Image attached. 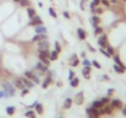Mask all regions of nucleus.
Segmentation results:
<instances>
[{
  "label": "nucleus",
  "mask_w": 126,
  "mask_h": 118,
  "mask_svg": "<svg viewBox=\"0 0 126 118\" xmlns=\"http://www.w3.org/2000/svg\"><path fill=\"white\" fill-rule=\"evenodd\" d=\"M82 57H83V58H85V57H87V54H85V52H82Z\"/></svg>",
  "instance_id": "nucleus-54"
},
{
  "label": "nucleus",
  "mask_w": 126,
  "mask_h": 118,
  "mask_svg": "<svg viewBox=\"0 0 126 118\" xmlns=\"http://www.w3.org/2000/svg\"><path fill=\"white\" fill-rule=\"evenodd\" d=\"M54 50L59 54L61 53V50H62V47H61V44H59V42H56L54 43Z\"/></svg>",
  "instance_id": "nucleus-33"
},
{
  "label": "nucleus",
  "mask_w": 126,
  "mask_h": 118,
  "mask_svg": "<svg viewBox=\"0 0 126 118\" xmlns=\"http://www.w3.org/2000/svg\"><path fill=\"white\" fill-rule=\"evenodd\" d=\"M74 76H76L74 71H73V70H71V71H69V76H68V79H69V80H72V79H73Z\"/></svg>",
  "instance_id": "nucleus-44"
},
{
  "label": "nucleus",
  "mask_w": 126,
  "mask_h": 118,
  "mask_svg": "<svg viewBox=\"0 0 126 118\" xmlns=\"http://www.w3.org/2000/svg\"><path fill=\"white\" fill-rule=\"evenodd\" d=\"M37 48H38V50H40V49H48V48H49V43L47 42V39L41 41V42H38Z\"/></svg>",
  "instance_id": "nucleus-13"
},
{
  "label": "nucleus",
  "mask_w": 126,
  "mask_h": 118,
  "mask_svg": "<svg viewBox=\"0 0 126 118\" xmlns=\"http://www.w3.org/2000/svg\"><path fill=\"white\" fill-rule=\"evenodd\" d=\"M93 3H94V4H95V5L98 6V5L100 4V0H93Z\"/></svg>",
  "instance_id": "nucleus-49"
},
{
  "label": "nucleus",
  "mask_w": 126,
  "mask_h": 118,
  "mask_svg": "<svg viewBox=\"0 0 126 118\" xmlns=\"http://www.w3.org/2000/svg\"><path fill=\"white\" fill-rule=\"evenodd\" d=\"M95 8H96V5H95L93 1H92V3H90V10H92V12L94 11V9H95Z\"/></svg>",
  "instance_id": "nucleus-46"
},
{
  "label": "nucleus",
  "mask_w": 126,
  "mask_h": 118,
  "mask_svg": "<svg viewBox=\"0 0 126 118\" xmlns=\"http://www.w3.org/2000/svg\"><path fill=\"white\" fill-rule=\"evenodd\" d=\"M99 112H100V114H109V113L112 112V107H111V106H106V105H104V106L99 109Z\"/></svg>",
  "instance_id": "nucleus-10"
},
{
  "label": "nucleus",
  "mask_w": 126,
  "mask_h": 118,
  "mask_svg": "<svg viewBox=\"0 0 126 118\" xmlns=\"http://www.w3.org/2000/svg\"><path fill=\"white\" fill-rule=\"evenodd\" d=\"M82 63H83V65H84V67H90V65H92V62H90V60H88L87 58H84V59H83V62H82Z\"/></svg>",
  "instance_id": "nucleus-38"
},
{
  "label": "nucleus",
  "mask_w": 126,
  "mask_h": 118,
  "mask_svg": "<svg viewBox=\"0 0 126 118\" xmlns=\"http://www.w3.org/2000/svg\"><path fill=\"white\" fill-rule=\"evenodd\" d=\"M114 62H115L116 65H119V67H121V68L125 69V65L122 64V62H121V59L119 58V55H114Z\"/></svg>",
  "instance_id": "nucleus-19"
},
{
  "label": "nucleus",
  "mask_w": 126,
  "mask_h": 118,
  "mask_svg": "<svg viewBox=\"0 0 126 118\" xmlns=\"http://www.w3.org/2000/svg\"><path fill=\"white\" fill-rule=\"evenodd\" d=\"M14 86H15V87H17V89H21V90H22V89H25V85H24V83L20 80V78L14 80Z\"/></svg>",
  "instance_id": "nucleus-16"
},
{
  "label": "nucleus",
  "mask_w": 126,
  "mask_h": 118,
  "mask_svg": "<svg viewBox=\"0 0 126 118\" xmlns=\"http://www.w3.org/2000/svg\"><path fill=\"white\" fill-rule=\"evenodd\" d=\"M103 27H100V26H96V27H94V35L96 36V35H101L103 33Z\"/></svg>",
  "instance_id": "nucleus-30"
},
{
  "label": "nucleus",
  "mask_w": 126,
  "mask_h": 118,
  "mask_svg": "<svg viewBox=\"0 0 126 118\" xmlns=\"http://www.w3.org/2000/svg\"><path fill=\"white\" fill-rule=\"evenodd\" d=\"M100 52H101V54H103V55H105L106 58H110V57H111V55L109 54V52H108L105 48H100Z\"/></svg>",
  "instance_id": "nucleus-36"
},
{
  "label": "nucleus",
  "mask_w": 126,
  "mask_h": 118,
  "mask_svg": "<svg viewBox=\"0 0 126 118\" xmlns=\"http://www.w3.org/2000/svg\"><path fill=\"white\" fill-rule=\"evenodd\" d=\"M100 3L104 5V6H106V8H109L111 4H110V1H109V0H100Z\"/></svg>",
  "instance_id": "nucleus-41"
},
{
  "label": "nucleus",
  "mask_w": 126,
  "mask_h": 118,
  "mask_svg": "<svg viewBox=\"0 0 126 118\" xmlns=\"http://www.w3.org/2000/svg\"><path fill=\"white\" fill-rule=\"evenodd\" d=\"M112 92H114V89H109L108 90V95H111Z\"/></svg>",
  "instance_id": "nucleus-51"
},
{
  "label": "nucleus",
  "mask_w": 126,
  "mask_h": 118,
  "mask_svg": "<svg viewBox=\"0 0 126 118\" xmlns=\"http://www.w3.org/2000/svg\"><path fill=\"white\" fill-rule=\"evenodd\" d=\"M49 53H51L49 49H40V50H38V54H40V55L47 57V58H49Z\"/></svg>",
  "instance_id": "nucleus-20"
},
{
  "label": "nucleus",
  "mask_w": 126,
  "mask_h": 118,
  "mask_svg": "<svg viewBox=\"0 0 126 118\" xmlns=\"http://www.w3.org/2000/svg\"><path fill=\"white\" fill-rule=\"evenodd\" d=\"M45 39H47V35L46 33H43V35H35L32 37L31 42L36 43V42H41V41H45Z\"/></svg>",
  "instance_id": "nucleus-6"
},
{
  "label": "nucleus",
  "mask_w": 126,
  "mask_h": 118,
  "mask_svg": "<svg viewBox=\"0 0 126 118\" xmlns=\"http://www.w3.org/2000/svg\"><path fill=\"white\" fill-rule=\"evenodd\" d=\"M51 84H52V78H51V76H47V78L45 79V81L42 83V87H43V89H47Z\"/></svg>",
  "instance_id": "nucleus-18"
},
{
  "label": "nucleus",
  "mask_w": 126,
  "mask_h": 118,
  "mask_svg": "<svg viewBox=\"0 0 126 118\" xmlns=\"http://www.w3.org/2000/svg\"><path fill=\"white\" fill-rule=\"evenodd\" d=\"M27 94H29V89H27V87L22 89V91H21V95H22V96H25V95H27Z\"/></svg>",
  "instance_id": "nucleus-45"
},
{
  "label": "nucleus",
  "mask_w": 126,
  "mask_h": 118,
  "mask_svg": "<svg viewBox=\"0 0 126 118\" xmlns=\"http://www.w3.org/2000/svg\"><path fill=\"white\" fill-rule=\"evenodd\" d=\"M14 3H20V0H13Z\"/></svg>",
  "instance_id": "nucleus-55"
},
{
  "label": "nucleus",
  "mask_w": 126,
  "mask_h": 118,
  "mask_svg": "<svg viewBox=\"0 0 126 118\" xmlns=\"http://www.w3.org/2000/svg\"><path fill=\"white\" fill-rule=\"evenodd\" d=\"M48 12H49V15H51L53 19H57V14H56V11H54L53 8H49V9H48Z\"/></svg>",
  "instance_id": "nucleus-34"
},
{
  "label": "nucleus",
  "mask_w": 126,
  "mask_h": 118,
  "mask_svg": "<svg viewBox=\"0 0 126 118\" xmlns=\"http://www.w3.org/2000/svg\"><path fill=\"white\" fill-rule=\"evenodd\" d=\"M124 1H126V0H124Z\"/></svg>",
  "instance_id": "nucleus-56"
},
{
  "label": "nucleus",
  "mask_w": 126,
  "mask_h": 118,
  "mask_svg": "<svg viewBox=\"0 0 126 118\" xmlns=\"http://www.w3.org/2000/svg\"><path fill=\"white\" fill-rule=\"evenodd\" d=\"M88 48H89V49H90V52H93V53H94V52H96V50H95V49H94V48L90 46V44H88Z\"/></svg>",
  "instance_id": "nucleus-48"
},
{
  "label": "nucleus",
  "mask_w": 126,
  "mask_h": 118,
  "mask_svg": "<svg viewBox=\"0 0 126 118\" xmlns=\"http://www.w3.org/2000/svg\"><path fill=\"white\" fill-rule=\"evenodd\" d=\"M38 59H40V60H41L45 65H47V67L49 65V58H47V57H42V55L38 54Z\"/></svg>",
  "instance_id": "nucleus-21"
},
{
  "label": "nucleus",
  "mask_w": 126,
  "mask_h": 118,
  "mask_svg": "<svg viewBox=\"0 0 126 118\" xmlns=\"http://www.w3.org/2000/svg\"><path fill=\"white\" fill-rule=\"evenodd\" d=\"M74 58H78L77 54H72V55H71V60H72V59H74Z\"/></svg>",
  "instance_id": "nucleus-52"
},
{
  "label": "nucleus",
  "mask_w": 126,
  "mask_h": 118,
  "mask_svg": "<svg viewBox=\"0 0 126 118\" xmlns=\"http://www.w3.org/2000/svg\"><path fill=\"white\" fill-rule=\"evenodd\" d=\"M79 63H80V62H79V59H78V58H74V59H72V60H71V63H69V65L74 68V67H77V65H78Z\"/></svg>",
  "instance_id": "nucleus-29"
},
{
  "label": "nucleus",
  "mask_w": 126,
  "mask_h": 118,
  "mask_svg": "<svg viewBox=\"0 0 126 118\" xmlns=\"http://www.w3.org/2000/svg\"><path fill=\"white\" fill-rule=\"evenodd\" d=\"M98 43H99L100 48H106L109 46V43H108V36L105 33H101L99 36V38H98Z\"/></svg>",
  "instance_id": "nucleus-3"
},
{
  "label": "nucleus",
  "mask_w": 126,
  "mask_h": 118,
  "mask_svg": "<svg viewBox=\"0 0 126 118\" xmlns=\"http://www.w3.org/2000/svg\"><path fill=\"white\" fill-rule=\"evenodd\" d=\"M30 4H31V1H30V0H20V5H21V6H24V8L29 6Z\"/></svg>",
  "instance_id": "nucleus-32"
},
{
  "label": "nucleus",
  "mask_w": 126,
  "mask_h": 118,
  "mask_svg": "<svg viewBox=\"0 0 126 118\" xmlns=\"http://www.w3.org/2000/svg\"><path fill=\"white\" fill-rule=\"evenodd\" d=\"M1 86H3V90L6 92L8 97L15 95V86H14L11 83H9V81H3V83H1Z\"/></svg>",
  "instance_id": "nucleus-1"
},
{
  "label": "nucleus",
  "mask_w": 126,
  "mask_h": 118,
  "mask_svg": "<svg viewBox=\"0 0 126 118\" xmlns=\"http://www.w3.org/2000/svg\"><path fill=\"white\" fill-rule=\"evenodd\" d=\"M100 102H101L103 105H108V103L110 102V98H109V97H103V98L100 100Z\"/></svg>",
  "instance_id": "nucleus-40"
},
{
  "label": "nucleus",
  "mask_w": 126,
  "mask_h": 118,
  "mask_svg": "<svg viewBox=\"0 0 126 118\" xmlns=\"http://www.w3.org/2000/svg\"><path fill=\"white\" fill-rule=\"evenodd\" d=\"M93 14H98V15H101V14H103V9H101V8H98V6H96V8L94 9Z\"/></svg>",
  "instance_id": "nucleus-39"
},
{
  "label": "nucleus",
  "mask_w": 126,
  "mask_h": 118,
  "mask_svg": "<svg viewBox=\"0 0 126 118\" xmlns=\"http://www.w3.org/2000/svg\"><path fill=\"white\" fill-rule=\"evenodd\" d=\"M103 79H104V80H106V81H108V80H110V78H109L108 75H103Z\"/></svg>",
  "instance_id": "nucleus-50"
},
{
  "label": "nucleus",
  "mask_w": 126,
  "mask_h": 118,
  "mask_svg": "<svg viewBox=\"0 0 126 118\" xmlns=\"http://www.w3.org/2000/svg\"><path fill=\"white\" fill-rule=\"evenodd\" d=\"M74 102H76L77 105H83V102H84V94H83V92H78V94L76 95Z\"/></svg>",
  "instance_id": "nucleus-12"
},
{
  "label": "nucleus",
  "mask_w": 126,
  "mask_h": 118,
  "mask_svg": "<svg viewBox=\"0 0 126 118\" xmlns=\"http://www.w3.org/2000/svg\"><path fill=\"white\" fill-rule=\"evenodd\" d=\"M89 118H92V117H89Z\"/></svg>",
  "instance_id": "nucleus-57"
},
{
  "label": "nucleus",
  "mask_w": 126,
  "mask_h": 118,
  "mask_svg": "<svg viewBox=\"0 0 126 118\" xmlns=\"http://www.w3.org/2000/svg\"><path fill=\"white\" fill-rule=\"evenodd\" d=\"M25 78H27V79H30L33 84H40V78L33 73V71H25Z\"/></svg>",
  "instance_id": "nucleus-2"
},
{
  "label": "nucleus",
  "mask_w": 126,
  "mask_h": 118,
  "mask_svg": "<svg viewBox=\"0 0 126 118\" xmlns=\"http://www.w3.org/2000/svg\"><path fill=\"white\" fill-rule=\"evenodd\" d=\"M90 71H92L90 67H84L83 70H82V74H83V76H84L85 79H89V78H90Z\"/></svg>",
  "instance_id": "nucleus-15"
},
{
  "label": "nucleus",
  "mask_w": 126,
  "mask_h": 118,
  "mask_svg": "<svg viewBox=\"0 0 126 118\" xmlns=\"http://www.w3.org/2000/svg\"><path fill=\"white\" fill-rule=\"evenodd\" d=\"M77 35H78L79 39H82V41H84V39L87 38V32H85L83 28H78V30H77Z\"/></svg>",
  "instance_id": "nucleus-14"
},
{
  "label": "nucleus",
  "mask_w": 126,
  "mask_h": 118,
  "mask_svg": "<svg viewBox=\"0 0 126 118\" xmlns=\"http://www.w3.org/2000/svg\"><path fill=\"white\" fill-rule=\"evenodd\" d=\"M57 58H58V53L56 50H51V53H49V60H57Z\"/></svg>",
  "instance_id": "nucleus-24"
},
{
  "label": "nucleus",
  "mask_w": 126,
  "mask_h": 118,
  "mask_svg": "<svg viewBox=\"0 0 126 118\" xmlns=\"http://www.w3.org/2000/svg\"><path fill=\"white\" fill-rule=\"evenodd\" d=\"M78 85H79V79L74 76V78L71 80V86H72V87H77Z\"/></svg>",
  "instance_id": "nucleus-25"
},
{
  "label": "nucleus",
  "mask_w": 126,
  "mask_h": 118,
  "mask_svg": "<svg viewBox=\"0 0 126 118\" xmlns=\"http://www.w3.org/2000/svg\"><path fill=\"white\" fill-rule=\"evenodd\" d=\"M105 49L109 52V54H110V55H114V54H115V49H114V47H111V46H108Z\"/></svg>",
  "instance_id": "nucleus-35"
},
{
  "label": "nucleus",
  "mask_w": 126,
  "mask_h": 118,
  "mask_svg": "<svg viewBox=\"0 0 126 118\" xmlns=\"http://www.w3.org/2000/svg\"><path fill=\"white\" fill-rule=\"evenodd\" d=\"M27 16L30 19H32L33 16H36V10L32 9V8H27Z\"/></svg>",
  "instance_id": "nucleus-23"
},
{
  "label": "nucleus",
  "mask_w": 126,
  "mask_h": 118,
  "mask_svg": "<svg viewBox=\"0 0 126 118\" xmlns=\"http://www.w3.org/2000/svg\"><path fill=\"white\" fill-rule=\"evenodd\" d=\"M36 70L42 71V73H46V71H48V67L45 65L42 62H37V64H36Z\"/></svg>",
  "instance_id": "nucleus-8"
},
{
  "label": "nucleus",
  "mask_w": 126,
  "mask_h": 118,
  "mask_svg": "<svg viewBox=\"0 0 126 118\" xmlns=\"http://www.w3.org/2000/svg\"><path fill=\"white\" fill-rule=\"evenodd\" d=\"M20 80L24 83L25 87H27V89H32V87H33V85H35L30 79H27V78H25V76H24V78H20Z\"/></svg>",
  "instance_id": "nucleus-9"
},
{
  "label": "nucleus",
  "mask_w": 126,
  "mask_h": 118,
  "mask_svg": "<svg viewBox=\"0 0 126 118\" xmlns=\"http://www.w3.org/2000/svg\"><path fill=\"white\" fill-rule=\"evenodd\" d=\"M72 98H67L66 101H64V103H63V108L64 109H68V108H71V106H72Z\"/></svg>",
  "instance_id": "nucleus-22"
},
{
  "label": "nucleus",
  "mask_w": 126,
  "mask_h": 118,
  "mask_svg": "<svg viewBox=\"0 0 126 118\" xmlns=\"http://www.w3.org/2000/svg\"><path fill=\"white\" fill-rule=\"evenodd\" d=\"M87 113H88V114H89V117H92V118H98V117H99V114H100L99 109H98V108H94V107L87 108Z\"/></svg>",
  "instance_id": "nucleus-4"
},
{
  "label": "nucleus",
  "mask_w": 126,
  "mask_h": 118,
  "mask_svg": "<svg viewBox=\"0 0 126 118\" xmlns=\"http://www.w3.org/2000/svg\"><path fill=\"white\" fill-rule=\"evenodd\" d=\"M103 106H104V105H103V103H101L100 101H94V102H93V106H92V107H94V108H98V109H100V108H101Z\"/></svg>",
  "instance_id": "nucleus-31"
},
{
  "label": "nucleus",
  "mask_w": 126,
  "mask_h": 118,
  "mask_svg": "<svg viewBox=\"0 0 126 118\" xmlns=\"http://www.w3.org/2000/svg\"><path fill=\"white\" fill-rule=\"evenodd\" d=\"M114 70H115L117 74H124V73H125V69L121 68V67H119V65H116V64L114 65Z\"/></svg>",
  "instance_id": "nucleus-26"
},
{
  "label": "nucleus",
  "mask_w": 126,
  "mask_h": 118,
  "mask_svg": "<svg viewBox=\"0 0 126 118\" xmlns=\"http://www.w3.org/2000/svg\"><path fill=\"white\" fill-rule=\"evenodd\" d=\"M99 24H100V17L96 16V15H93L92 16V25H93V27H96Z\"/></svg>",
  "instance_id": "nucleus-17"
},
{
  "label": "nucleus",
  "mask_w": 126,
  "mask_h": 118,
  "mask_svg": "<svg viewBox=\"0 0 126 118\" xmlns=\"http://www.w3.org/2000/svg\"><path fill=\"white\" fill-rule=\"evenodd\" d=\"M30 26H40V25H43V21H42V19L40 17V16H33L32 19H31V21H30V24H29Z\"/></svg>",
  "instance_id": "nucleus-5"
},
{
  "label": "nucleus",
  "mask_w": 126,
  "mask_h": 118,
  "mask_svg": "<svg viewBox=\"0 0 126 118\" xmlns=\"http://www.w3.org/2000/svg\"><path fill=\"white\" fill-rule=\"evenodd\" d=\"M26 117H30V118H36V116H35V112L33 111H26Z\"/></svg>",
  "instance_id": "nucleus-37"
},
{
  "label": "nucleus",
  "mask_w": 126,
  "mask_h": 118,
  "mask_svg": "<svg viewBox=\"0 0 126 118\" xmlns=\"http://www.w3.org/2000/svg\"><path fill=\"white\" fill-rule=\"evenodd\" d=\"M85 3H88V0H80V9L85 10Z\"/></svg>",
  "instance_id": "nucleus-42"
},
{
  "label": "nucleus",
  "mask_w": 126,
  "mask_h": 118,
  "mask_svg": "<svg viewBox=\"0 0 126 118\" xmlns=\"http://www.w3.org/2000/svg\"><path fill=\"white\" fill-rule=\"evenodd\" d=\"M92 64H93L95 68H98V69H100V68H101V65H100V64H99L96 60H93V62H92Z\"/></svg>",
  "instance_id": "nucleus-43"
},
{
  "label": "nucleus",
  "mask_w": 126,
  "mask_h": 118,
  "mask_svg": "<svg viewBox=\"0 0 126 118\" xmlns=\"http://www.w3.org/2000/svg\"><path fill=\"white\" fill-rule=\"evenodd\" d=\"M35 107H36V111H37L38 114H42V113H43V106H42L41 103H36Z\"/></svg>",
  "instance_id": "nucleus-27"
},
{
  "label": "nucleus",
  "mask_w": 126,
  "mask_h": 118,
  "mask_svg": "<svg viewBox=\"0 0 126 118\" xmlns=\"http://www.w3.org/2000/svg\"><path fill=\"white\" fill-rule=\"evenodd\" d=\"M63 16H64V17H67V19H69V17H71V15H69L67 11H64V12H63Z\"/></svg>",
  "instance_id": "nucleus-47"
},
{
  "label": "nucleus",
  "mask_w": 126,
  "mask_h": 118,
  "mask_svg": "<svg viewBox=\"0 0 126 118\" xmlns=\"http://www.w3.org/2000/svg\"><path fill=\"white\" fill-rule=\"evenodd\" d=\"M122 113L126 116V107H124V108H122Z\"/></svg>",
  "instance_id": "nucleus-53"
},
{
  "label": "nucleus",
  "mask_w": 126,
  "mask_h": 118,
  "mask_svg": "<svg viewBox=\"0 0 126 118\" xmlns=\"http://www.w3.org/2000/svg\"><path fill=\"white\" fill-rule=\"evenodd\" d=\"M6 113H8L9 116H13V114L15 113V107H14V106H9V107H6Z\"/></svg>",
  "instance_id": "nucleus-28"
},
{
  "label": "nucleus",
  "mask_w": 126,
  "mask_h": 118,
  "mask_svg": "<svg viewBox=\"0 0 126 118\" xmlns=\"http://www.w3.org/2000/svg\"><path fill=\"white\" fill-rule=\"evenodd\" d=\"M110 106L112 107V109L114 108H122V102L117 98H114V100L110 101Z\"/></svg>",
  "instance_id": "nucleus-7"
},
{
  "label": "nucleus",
  "mask_w": 126,
  "mask_h": 118,
  "mask_svg": "<svg viewBox=\"0 0 126 118\" xmlns=\"http://www.w3.org/2000/svg\"><path fill=\"white\" fill-rule=\"evenodd\" d=\"M36 28H35V32H36V35H43V33H46L47 35V28L43 26V25H40V26H35Z\"/></svg>",
  "instance_id": "nucleus-11"
}]
</instances>
